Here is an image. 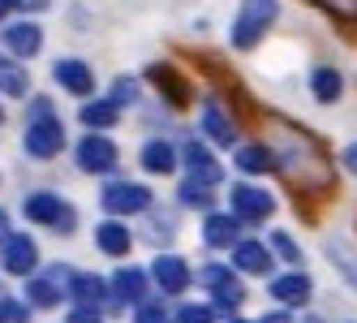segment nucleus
<instances>
[{"mask_svg": "<svg viewBox=\"0 0 357 323\" xmlns=\"http://www.w3.org/2000/svg\"><path fill=\"white\" fill-rule=\"evenodd\" d=\"M181 203H185V207H211V190L198 186V181H185V186H181Z\"/></svg>", "mask_w": 357, "mask_h": 323, "instance_id": "obj_29", "label": "nucleus"}, {"mask_svg": "<svg viewBox=\"0 0 357 323\" xmlns=\"http://www.w3.org/2000/svg\"><path fill=\"white\" fill-rule=\"evenodd\" d=\"M78 164H82L86 172H112V168H116V147H112L104 134H91V138H82V147H78Z\"/></svg>", "mask_w": 357, "mask_h": 323, "instance_id": "obj_6", "label": "nucleus"}, {"mask_svg": "<svg viewBox=\"0 0 357 323\" xmlns=\"http://www.w3.org/2000/svg\"><path fill=\"white\" fill-rule=\"evenodd\" d=\"M22 211H26V220H39V225H52L61 233H69L73 225H78V216H73L56 194H31L26 203H22Z\"/></svg>", "mask_w": 357, "mask_h": 323, "instance_id": "obj_3", "label": "nucleus"}, {"mask_svg": "<svg viewBox=\"0 0 357 323\" xmlns=\"http://www.w3.org/2000/svg\"><path fill=\"white\" fill-rule=\"evenodd\" d=\"M233 263L241 271H250V276H263V271H271V250L263 241H237L233 246Z\"/></svg>", "mask_w": 357, "mask_h": 323, "instance_id": "obj_11", "label": "nucleus"}, {"mask_svg": "<svg viewBox=\"0 0 357 323\" xmlns=\"http://www.w3.org/2000/svg\"><path fill=\"white\" fill-rule=\"evenodd\" d=\"M271 194L267 190H254V186H233V211L245 216V220H263L271 216Z\"/></svg>", "mask_w": 357, "mask_h": 323, "instance_id": "obj_10", "label": "nucleus"}, {"mask_svg": "<svg viewBox=\"0 0 357 323\" xmlns=\"http://www.w3.org/2000/svg\"><path fill=\"white\" fill-rule=\"evenodd\" d=\"M323 9H331L336 17H344V22H357V0H319Z\"/></svg>", "mask_w": 357, "mask_h": 323, "instance_id": "obj_31", "label": "nucleus"}, {"mask_svg": "<svg viewBox=\"0 0 357 323\" xmlns=\"http://www.w3.org/2000/svg\"><path fill=\"white\" fill-rule=\"evenodd\" d=\"M0 323H26V306H22V302H9V297H0Z\"/></svg>", "mask_w": 357, "mask_h": 323, "instance_id": "obj_30", "label": "nucleus"}, {"mask_svg": "<svg viewBox=\"0 0 357 323\" xmlns=\"http://www.w3.org/2000/svg\"><path fill=\"white\" fill-rule=\"evenodd\" d=\"M65 271L69 267H52V276H31L26 280V302L31 306H61V285L69 280Z\"/></svg>", "mask_w": 357, "mask_h": 323, "instance_id": "obj_7", "label": "nucleus"}, {"mask_svg": "<svg viewBox=\"0 0 357 323\" xmlns=\"http://www.w3.org/2000/svg\"><path fill=\"white\" fill-rule=\"evenodd\" d=\"M271 142H275L271 164H280L297 186H327L331 172H327V160H323V151L314 147L310 134H297V130H289V126H275Z\"/></svg>", "mask_w": 357, "mask_h": 323, "instance_id": "obj_1", "label": "nucleus"}, {"mask_svg": "<svg viewBox=\"0 0 357 323\" xmlns=\"http://www.w3.org/2000/svg\"><path fill=\"white\" fill-rule=\"evenodd\" d=\"M0 39H5V47L17 52V57H35L43 47V31L35 27V22H13V27L0 31Z\"/></svg>", "mask_w": 357, "mask_h": 323, "instance_id": "obj_8", "label": "nucleus"}, {"mask_svg": "<svg viewBox=\"0 0 357 323\" xmlns=\"http://www.w3.org/2000/svg\"><path fill=\"white\" fill-rule=\"evenodd\" d=\"M151 78L160 82V91L168 87V95H172V104H185V87L176 82V73H172V69H151Z\"/></svg>", "mask_w": 357, "mask_h": 323, "instance_id": "obj_28", "label": "nucleus"}, {"mask_svg": "<svg viewBox=\"0 0 357 323\" xmlns=\"http://www.w3.org/2000/svg\"><path fill=\"white\" fill-rule=\"evenodd\" d=\"M112 293L121 297V302H142V293H146V276H142L138 267H125V271H116Z\"/></svg>", "mask_w": 357, "mask_h": 323, "instance_id": "obj_16", "label": "nucleus"}, {"mask_svg": "<svg viewBox=\"0 0 357 323\" xmlns=\"http://www.w3.org/2000/svg\"><path fill=\"white\" fill-rule=\"evenodd\" d=\"M215 289V302L224 306V310H237V302H241V285L233 280V276H224L220 285H211Z\"/></svg>", "mask_w": 357, "mask_h": 323, "instance_id": "obj_27", "label": "nucleus"}, {"mask_svg": "<svg viewBox=\"0 0 357 323\" xmlns=\"http://www.w3.org/2000/svg\"><path fill=\"white\" fill-rule=\"evenodd\" d=\"M151 203V190L146 186H130V181H116L104 190V207L112 216H134V211H146Z\"/></svg>", "mask_w": 357, "mask_h": 323, "instance_id": "obj_5", "label": "nucleus"}, {"mask_svg": "<svg viewBox=\"0 0 357 323\" xmlns=\"http://www.w3.org/2000/svg\"><path fill=\"white\" fill-rule=\"evenodd\" d=\"M138 323H172L164 306H138Z\"/></svg>", "mask_w": 357, "mask_h": 323, "instance_id": "obj_34", "label": "nucleus"}, {"mask_svg": "<svg viewBox=\"0 0 357 323\" xmlns=\"http://www.w3.org/2000/svg\"><path fill=\"white\" fill-rule=\"evenodd\" d=\"M176 323H211V310L207 306H181Z\"/></svg>", "mask_w": 357, "mask_h": 323, "instance_id": "obj_32", "label": "nucleus"}, {"mask_svg": "<svg viewBox=\"0 0 357 323\" xmlns=\"http://www.w3.org/2000/svg\"><path fill=\"white\" fill-rule=\"evenodd\" d=\"M155 280H160L164 293H181V289L190 285V267H185L181 259L164 255V259H155Z\"/></svg>", "mask_w": 357, "mask_h": 323, "instance_id": "obj_14", "label": "nucleus"}, {"mask_svg": "<svg viewBox=\"0 0 357 323\" xmlns=\"http://www.w3.org/2000/svg\"><path fill=\"white\" fill-rule=\"evenodd\" d=\"M237 323H241V319H237Z\"/></svg>", "mask_w": 357, "mask_h": 323, "instance_id": "obj_41", "label": "nucleus"}, {"mask_svg": "<svg viewBox=\"0 0 357 323\" xmlns=\"http://www.w3.org/2000/svg\"><path fill=\"white\" fill-rule=\"evenodd\" d=\"M327 255H331V259H336V263H340V271H344V280H349V285L357 289V255L349 250V246H344V241H336V237H331V241H327Z\"/></svg>", "mask_w": 357, "mask_h": 323, "instance_id": "obj_25", "label": "nucleus"}, {"mask_svg": "<svg viewBox=\"0 0 357 323\" xmlns=\"http://www.w3.org/2000/svg\"><path fill=\"white\" fill-rule=\"evenodd\" d=\"M271 246H275V250L284 255V259H301V250L293 246V237H289V233H271Z\"/></svg>", "mask_w": 357, "mask_h": 323, "instance_id": "obj_33", "label": "nucleus"}, {"mask_svg": "<svg viewBox=\"0 0 357 323\" xmlns=\"http://www.w3.org/2000/svg\"><path fill=\"white\" fill-rule=\"evenodd\" d=\"M95 241H99V250H104V255H125V250H130V229H125V225H99L95 229Z\"/></svg>", "mask_w": 357, "mask_h": 323, "instance_id": "obj_18", "label": "nucleus"}, {"mask_svg": "<svg viewBox=\"0 0 357 323\" xmlns=\"http://www.w3.org/2000/svg\"><path fill=\"white\" fill-rule=\"evenodd\" d=\"M207 246H233L237 237V220L233 216H207V229H202Z\"/></svg>", "mask_w": 357, "mask_h": 323, "instance_id": "obj_22", "label": "nucleus"}, {"mask_svg": "<svg viewBox=\"0 0 357 323\" xmlns=\"http://www.w3.org/2000/svg\"><path fill=\"white\" fill-rule=\"evenodd\" d=\"M172 164H176V156H172V147L164 138H155V142L142 147V168L146 172H172Z\"/></svg>", "mask_w": 357, "mask_h": 323, "instance_id": "obj_19", "label": "nucleus"}, {"mask_svg": "<svg viewBox=\"0 0 357 323\" xmlns=\"http://www.w3.org/2000/svg\"><path fill=\"white\" fill-rule=\"evenodd\" d=\"M82 121L91 130H108L112 121H116V104H104V99H99V104H86L82 108Z\"/></svg>", "mask_w": 357, "mask_h": 323, "instance_id": "obj_26", "label": "nucleus"}, {"mask_svg": "<svg viewBox=\"0 0 357 323\" xmlns=\"http://www.w3.org/2000/svg\"><path fill=\"white\" fill-rule=\"evenodd\" d=\"M17 9H47V0H13Z\"/></svg>", "mask_w": 357, "mask_h": 323, "instance_id": "obj_38", "label": "nucleus"}, {"mask_svg": "<svg viewBox=\"0 0 357 323\" xmlns=\"http://www.w3.org/2000/svg\"><path fill=\"white\" fill-rule=\"evenodd\" d=\"M263 323H289V315H267Z\"/></svg>", "mask_w": 357, "mask_h": 323, "instance_id": "obj_39", "label": "nucleus"}, {"mask_svg": "<svg viewBox=\"0 0 357 323\" xmlns=\"http://www.w3.org/2000/svg\"><path fill=\"white\" fill-rule=\"evenodd\" d=\"M69 293L78 297L82 306H99V297H104V280H99V276H82V271H78V276H69Z\"/></svg>", "mask_w": 357, "mask_h": 323, "instance_id": "obj_23", "label": "nucleus"}, {"mask_svg": "<svg viewBox=\"0 0 357 323\" xmlns=\"http://www.w3.org/2000/svg\"><path fill=\"white\" fill-rule=\"evenodd\" d=\"M31 78H26V65H13L9 57H0V91L5 95H26Z\"/></svg>", "mask_w": 357, "mask_h": 323, "instance_id": "obj_21", "label": "nucleus"}, {"mask_svg": "<svg viewBox=\"0 0 357 323\" xmlns=\"http://www.w3.org/2000/svg\"><path fill=\"white\" fill-rule=\"evenodd\" d=\"M52 78L65 87V91H73V95H91V87H95V78H91V69L82 65V61H56V69H52Z\"/></svg>", "mask_w": 357, "mask_h": 323, "instance_id": "obj_12", "label": "nucleus"}, {"mask_svg": "<svg viewBox=\"0 0 357 323\" xmlns=\"http://www.w3.org/2000/svg\"><path fill=\"white\" fill-rule=\"evenodd\" d=\"M185 164L194 172V181H202V186H215L220 181V164L207 156V147H202V142H185Z\"/></svg>", "mask_w": 357, "mask_h": 323, "instance_id": "obj_13", "label": "nucleus"}, {"mask_svg": "<svg viewBox=\"0 0 357 323\" xmlns=\"http://www.w3.org/2000/svg\"><path fill=\"white\" fill-rule=\"evenodd\" d=\"M275 13H280L275 0H245L237 22H233V47H254L263 39V31L275 22Z\"/></svg>", "mask_w": 357, "mask_h": 323, "instance_id": "obj_2", "label": "nucleus"}, {"mask_svg": "<svg viewBox=\"0 0 357 323\" xmlns=\"http://www.w3.org/2000/svg\"><path fill=\"white\" fill-rule=\"evenodd\" d=\"M224 276H228V271H224L220 263H207V267H202V271H198V280H202V285H220Z\"/></svg>", "mask_w": 357, "mask_h": 323, "instance_id": "obj_36", "label": "nucleus"}, {"mask_svg": "<svg viewBox=\"0 0 357 323\" xmlns=\"http://www.w3.org/2000/svg\"><path fill=\"white\" fill-rule=\"evenodd\" d=\"M9 5H13V0H0V17H5V13H9Z\"/></svg>", "mask_w": 357, "mask_h": 323, "instance_id": "obj_40", "label": "nucleus"}, {"mask_svg": "<svg viewBox=\"0 0 357 323\" xmlns=\"http://www.w3.org/2000/svg\"><path fill=\"white\" fill-rule=\"evenodd\" d=\"M39 250H35V241L31 237H5V255H0V263H5V271H13V276H26V271L35 267Z\"/></svg>", "mask_w": 357, "mask_h": 323, "instance_id": "obj_9", "label": "nucleus"}, {"mask_svg": "<svg viewBox=\"0 0 357 323\" xmlns=\"http://www.w3.org/2000/svg\"><path fill=\"white\" fill-rule=\"evenodd\" d=\"M310 87H314V99H319V104H336V99H340V73L336 69H331V65H323V69H314V78H310Z\"/></svg>", "mask_w": 357, "mask_h": 323, "instance_id": "obj_17", "label": "nucleus"}, {"mask_svg": "<svg viewBox=\"0 0 357 323\" xmlns=\"http://www.w3.org/2000/svg\"><path fill=\"white\" fill-rule=\"evenodd\" d=\"M65 147V130H61V121L47 112V117H35L31 126H26V151L31 156H39V160H47V156H56Z\"/></svg>", "mask_w": 357, "mask_h": 323, "instance_id": "obj_4", "label": "nucleus"}, {"mask_svg": "<svg viewBox=\"0 0 357 323\" xmlns=\"http://www.w3.org/2000/svg\"><path fill=\"white\" fill-rule=\"evenodd\" d=\"M271 297H275V302H289V306H301L305 297H310V280H305L301 271L280 276V280H271Z\"/></svg>", "mask_w": 357, "mask_h": 323, "instance_id": "obj_15", "label": "nucleus"}, {"mask_svg": "<svg viewBox=\"0 0 357 323\" xmlns=\"http://www.w3.org/2000/svg\"><path fill=\"white\" fill-rule=\"evenodd\" d=\"M202 130H207L211 134V142H220V147H233V126H228V121H224V112L215 108V104H207V108H202Z\"/></svg>", "mask_w": 357, "mask_h": 323, "instance_id": "obj_20", "label": "nucleus"}, {"mask_svg": "<svg viewBox=\"0 0 357 323\" xmlns=\"http://www.w3.org/2000/svg\"><path fill=\"white\" fill-rule=\"evenodd\" d=\"M134 95H138V87H134V82H116L112 104H116V108H121V104H134Z\"/></svg>", "mask_w": 357, "mask_h": 323, "instance_id": "obj_35", "label": "nucleus"}, {"mask_svg": "<svg viewBox=\"0 0 357 323\" xmlns=\"http://www.w3.org/2000/svg\"><path fill=\"white\" fill-rule=\"evenodd\" d=\"M69 323H99V306H82L78 302V310L69 315Z\"/></svg>", "mask_w": 357, "mask_h": 323, "instance_id": "obj_37", "label": "nucleus"}, {"mask_svg": "<svg viewBox=\"0 0 357 323\" xmlns=\"http://www.w3.org/2000/svg\"><path fill=\"white\" fill-rule=\"evenodd\" d=\"M237 168L250 172V177H259V172L271 168V151H267V147H241V151H237Z\"/></svg>", "mask_w": 357, "mask_h": 323, "instance_id": "obj_24", "label": "nucleus"}]
</instances>
